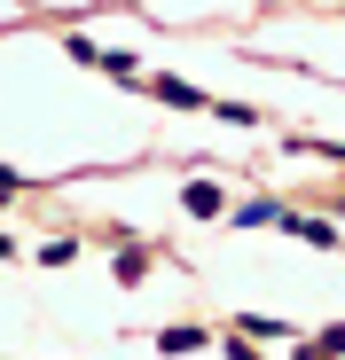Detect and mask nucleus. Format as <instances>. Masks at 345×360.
I'll list each match as a JSON object with an SVG mask.
<instances>
[{
    "instance_id": "f257e3e1",
    "label": "nucleus",
    "mask_w": 345,
    "mask_h": 360,
    "mask_svg": "<svg viewBox=\"0 0 345 360\" xmlns=\"http://www.w3.org/2000/svg\"><path fill=\"white\" fill-rule=\"evenodd\" d=\"M189 212H196V219L220 212V188H212V180H189Z\"/></svg>"
},
{
    "instance_id": "f03ea898",
    "label": "nucleus",
    "mask_w": 345,
    "mask_h": 360,
    "mask_svg": "<svg viewBox=\"0 0 345 360\" xmlns=\"http://www.w3.org/2000/svg\"><path fill=\"white\" fill-rule=\"evenodd\" d=\"M236 227H282V204H244Z\"/></svg>"
},
{
    "instance_id": "7ed1b4c3",
    "label": "nucleus",
    "mask_w": 345,
    "mask_h": 360,
    "mask_svg": "<svg viewBox=\"0 0 345 360\" xmlns=\"http://www.w3.org/2000/svg\"><path fill=\"white\" fill-rule=\"evenodd\" d=\"M157 94H165L172 110H196V102H204V94H196V86H181V79H157Z\"/></svg>"
},
{
    "instance_id": "20e7f679",
    "label": "nucleus",
    "mask_w": 345,
    "mask_h": 360,
    "mask_svg": "<svg viewBox=\"0 0 345 360\" xmlns=\"http://www.w3.org/2000/svg\"><path fill=\"white\" fill-rule=\"evenodd\" d=\"M157 345H165V352H196V345H204V329H165Z\"/></svg>"
},
{
    "instance_id": "39448f33",
    "label": "nucleus",
    "mask_w": 345,
    "mask_h": 360,
    "mask_svg": "<svg viewBox=\"0 0 345 360\" xmlns=\"http://www.w3.org/2000/svg\"><path fill=\"white\" fill-rule=\"evenodd\" d=\"M227 360H259V352H251V345H227Z\"/></svg>"
}]
</instances>
